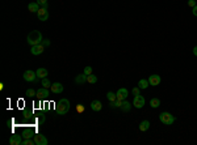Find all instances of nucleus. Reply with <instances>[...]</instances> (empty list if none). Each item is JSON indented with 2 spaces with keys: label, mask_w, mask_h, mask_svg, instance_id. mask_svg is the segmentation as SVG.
Segmentation results:
<instances>
[{
  "label": "nucleus",
  "mask_w": 197,
  "mask_h": 145,
  "mask_svg": "<svg viewBox=\"0 0 197 145\" xmlns=\"http://www.w3.org/2000/svg\"><path fill=\"white\" fill-rule=\"evenodd\" d=\"M26 41H28V43H29L30 46L40 45V43L43 41V38H42V33H41V31H38V30L30 31V33L28 34V37H26Z\"/></svg>",
  "instance_id": "1"
},
{
  "label": "nucleus",
  "mask_w": 197,
  "mask_h": 145,
  "mask_svg": "<svg viewBox=\"0 0 197 145\" xmlns=\"http://www.w3.org/2000/svg\"><path fill=\"white\" fill-rule=\"evenodd\" d=\"M55 109H57V112L59 115H64L69 112L70 110V101L67 100V98H62L57 102V106H55Z\"/></svg>",
  "instance_id": "2"
},
{
  "label": "nucleus",
  "mask_w": 197,
  "mask_h": 145,
  "mask_svg": "<svg viewBox=\"0 0 197 145\" xmlns=\"http://www.w3.org/2000/svg\"><path fill=\"white\" fill-rule=\"evenodd\" d=\"M159 120L162 122L163 124H166V126H171V124H173L176 122V118L173 117L172 114H170V112H162V114H159Z\"/></svg>",
  "instance_id": "3"
},
{
  "label": "nucleus",
  "mask_w": 197,
  "mask_h": 145,
  "mask_svg": "<svg viewBox=\"0 0 197 145\" xmlns=\"http://www.w3.org/2000/svg\"><path fill=\"white\" fill-rule=\"evenodd\" d=\"M145 102H146V100H145V97H143V95H141V94L134 95L133 105H134L136 109H142V107L145 106Z\"/></svg>",
  "instance_id": "4"
},
{
  "label": "nucleus",
  "mask_w": 197,
  "mask_h": 145,
  "mask_svg": "<svg viewBox=\"0 0 197 145\" xmlns=\"http://www.w3.org/2000/svg\"><path fill=\"white\" fill-rule=\"evenodd\" d=\"M24 80L25 81H29V82H33V81L37 80V72L34 71H30V69H28V71L24 72Z\"/></svg>",
  "instance_id": "5"
},
{
  "label": "nucleus",
  "mask_w": 197,
  "mask_h": 145,
  "mask_svg": "<svg viewBox=\"0 0 197 145\" xmlns=\"http://www.w3.org/2000/svg\"><path fill=\"white\" fill-rule=\"evenodd\" d=\"M34 143H36V145H48L49 144V141H48V139H46V136H43V135H41V133H37L36 136H34Z\"/></svg>",
  "instance_id": "6"
},
{
  "label": "nucleus",
  "mask_w": 197,
  "mask_h": 145,
  "mask_svg": "<svg viewBox=\"0 0 197 145\" xmlns=\"http://www.w3.org/2000/svg\"><path fill=\"white\" fill-rule=\"evenodd\" d=\"M37 16H38V18H40V21H48L49 9H46V8H40V11L37 12Z\"/></svg>",
  "instance_id": "7"
},
{
  "label": "nucleus",
  "mask_w": 197,
  "mask_h": 145,
  "mask_svg": "<svg viewBox=\"0 0 197 145\" xmlns=\"http://www.w3.org/2000/svg\"><path fill=\"white\" fill-rule=\"evenodd\" d=\"M147 80H149V84H150V85H152V86H158L160 84V81H162L159 75H150Z\"/></svg>",
  "instance_id": "8"
},
{
  "label": "nucleus",
  "mask_w": 197,
  "mask_h": 145,
  "mask_svg": "<svg viewBox=\"0 0 197 145\" xmlns=\"http://www.w3.org/2000/svg\"><path fill=\"white\" fill-rule=\"evenodd\" d=\"M117 100H120V101H125L126 98H128V95H129V92H128V89H125V88H121V89H118L117 90Z\"/></svg>",
  "instance_id": "9"
},
{
  "label": "nucleus",
  "mask_w": 197,
  "mask_h": 145,
  "mask_svg": "<svg viewBox=\"0 0 197 145\" xmlns=\"http://www.w3.org/2000/svg\"><path fill=\"white\" fill-rule=\"evenodd\" d=\"M63 85H62L61 82H54L51 84V88H50V90H51L54 94H61L62 92H63Z\"/></svg>",
  "instance_id": "10"
},
{
  "label": "nucleus",
  "mask_w": 197,
  "mask_h": 145,
  "mask_svg": "<svg viewBox=\"0 0 197 145\" xmlns=\"http://www.w3.org/2000/svg\"><path fill=\"white\" fill-rule=\"evenodd\" d=\"M43 45L42 43H40V45H34V46H32V48H30V53L33 54V55H41L43 53Z\"/></svg>",
  "instance_id": "11"
},
{
  "label": "nucleus",
  "mask_w": 197,
  "mask_h": 145,
  "mask_svg": "<svg viewBox=\"0 0 197 145\" xmlns=\"http://www.w3.org/2000/svg\"><path fill=\"white\" fill-rule=\"evenodd\" d=\"M49 94H50L49 89L48 88H43V86L37 90V98H38V100H41V98H48Z\"/></svg>",
  "instance_id": "12"
},
{
  "label": "nucleus",
  "mask_w": 197,
  "mask_h": 145,
  "mask_svg": "<svg viewBox=\"0 0 197 145\" xmlns=\"http://www.w3.org/2000/svg\"><path fill=\"white\" fill-rule=\"evenodd\" d=\"M9 144H11V145H20V144H22L21 136H19V135H13V136H11V139H9Z\"/></svg>",
  "instance_id": "13"
},
{
  "label": "nucleus",
  "mask_w": 197,
  "mask_h": 145,
  "mask_svg": "<svg viewBox=\"0 0 197 145\" xmlns=\"http://www.w3.org/2000/svg\"><path fill=\"white\" fill-rule=\"evenodd\" d=\"M91 109L93 110V111H100V110L102 109V103L100 102L99 100H95L91 102Z\"/></svg>",
  "instance_id": "14"
},
{
  "label": "nucleus",
  "mask_w": 197,
  "mask_h": 145,
  "mask_svg": "<svg viewBox=\"0 0 197 145\" xmlns=\"http://www.w3.org/2000/svg\"><path fill=\"white\" fill-rule=\"evenodd\" d=\"M86 81H87V75L86 73H80L75 77V84H78V85H82V84H84Z\"/></svg>",
  "instance_id": "15"
},
{
  "label": "nucleus",
  "mask_w": 197,
  "mask_h": 145,
  "mask_svg": "<svg viewBox=\"0 0 197 145\" xmlns=\"http://www.w3.org/2000/svg\"><path fill=\"white\" fill-rule=\"evenodd\" d=\"M36 72H37V77H40L41 80L45 79V77H48V75H49V72H48L46 68H38Z\"/></svg>",
  "instance_id": "16"
},
{
  "label": "nucleus",
  "mask_w": 197,
  "mask_h": 145,
  "mask_svg": "<svg viewBox=\"0 0 197 145\" xmlns=\"http://www.w3.org/2000/svg\"><path fill=\"white\" fill-rule=\"evenodd\" d=\"M131 106H133V103H130L129 101H122V105H121V110L123 112H129L131 110Z\"/></svg>",
  "instance_id": "17"
},
{
  "label": "nucleus",
  "mask_w": 197,
  "mask_h": 145,
  "mask_svg": "<svg viewBox=\"0 0 197 145\" xmlns=\"http://www.w3.org/2000/svg\"><path fill=\"white\" fill-rule=\"evenodd\" d=\"M40 4H38V3L36 1V3H29L28 4V9H29V12H38V11H40Z\"/></svg>",
  "instance_id": "18"
},
{
  "label": "nucleus",
  "mask_w": 197,
  "mask_h": 145,
  "mask_svg": "<svg viewBox=\"0 0 197 145\" xmlns=\"http://www.w3.org/2000/svg\"><path fill=\"white\" fill-rule=\"evenodd\" d=\"M149 128H150V122H149V120H143V122H141V124H139V131L145 132V131H147Z\"/></svg>",
  "instance_id": "19"
},
{
  "label": "nucleus",
  "mask_w": 197,
  "mask_h": 145,
  "mask_svg": "<svg viewBox=\"0 0 197 145\" xmlns=\"http://www.w3.org/2000/svg\"><path fill=\"white\" fill-rule=\"evenodd\" d=\"M149 85H150V84H149V80L142 79V80L138 81V86H139V89H147Z\"/></svg>",
  "instance_id": "20"
},
{
  "label": "nucleus",
  "mask_w": 197,
  "mask_h": 145,
  "mask_svg": "<svg viewBox=\"0 0 197 145\" xmlns=\"http://www.w3.org/2000/svg\"><path fill=\"white\" fill-rule=\"evenodd\" d=\"M150 106H151L152 109H158V107L160 106V100L159 98H152V100L150 101Z\"/></svg>",
  "instance_id": "21"
},
{
  "label": "nucleus",
  "mask_w": 197,
  "mask_h": 145,
  "mask_svg": "<svg viewBox=\"0 0 197 145\" xmlns=\"http://www.w3.org/2000/svg\"><path fill=\"white\" fill-rule=\"evenodd\" d=\"M107 98H108L109 102H114V101L117 100V94H116V93H113V92H108L107 93Z\"/></svg>",
  "instance_id": "22"
},
{
  "label": "nucleus",
  "mask_w": 197,
  "mask_h": 145,
  "mask_svg": "<svg viewBox=\"0 0 197 145\" xmlns=\"http://www.w3.org/2000/svg\"><path fill=\"white\" fill-rule=\"evenodd\" d=\"M121 105H122V101H120V100H116L114 102H110V107H113V109H121Z\"/></svg>",
  "instance_id": "23"
},
{
  "label": "nucleus",
  "mask_w": 197,
  "mask_h": 145,
  "mask_svg": "<svg viewBox=\"0 0 197 145\" xmlns=\"http://www.w3.org/2000/svg\"><path fill=\"white\" fill-rule=\"evenodd\" d=\"M87 81L89 84H95V82H97V77H96L93 73L92 75H88V76H87Z\"/></svg>",
  "instance_id": "24"
},
{
  "label": "nucleus",
  "mask_w": 197,
  "mask_h": 145,
  "mask_svg": "<svg viewBox=\"0 0 197 145\" xmlns=\"http://www.w3.org/2000/svg\"><path fill=\"white\" fill-rule=\"evenodd\" d=\"M41 84H42V86H43V88H51V82H50V80H48V79H46V77H45V79H42V82H41Z\"/></svg>",
  "instance_id": "25"
},
{
  "label": "nucleus",
  "mask_w": 197,
  "mask_h": 145,
  "mask_svg": "<svg viewBox=\"0 0 197 145\" xmlns=\"http://www.w3.org/2000/svg\"><path fill=\"white\" fill-rule=\"evenodd\" d=\"M37 3L40 4L41 8H46L48 9V0H37Z\"/></svg>",
  "instance_id": "26"
},
{
  "label": "nucleus",
  "mask_w": 197,
  "mask_h": 145,
  "mask_svg": "<svg viewBox=\"0 0 197 145\" xmlns=\"http://www.w3.org/2000/svg\"><path fill=\"white\" fill-rule=\"evenodd\" d=\"M22 144L24 145H36L34 140H32V139H25V140L22 141Z\"/></svg>",
  "instance_id": "27"
},
{
  "label": "nucleus",
  "mask_w": 197,
  "mask_h": 145,
  "mask_svg": "<svg viewBox=\"0 0 197 145\" xmlns=\"http://www.w3.org/2000/svg\"><path fill=\"white\" fill-rule=\"evenodd\" d=\"M34 94H37V92L34 90V89H28V90H26V95H28V97H34Z\"/></svg>",
  "instance_id": "28"
},
{
  "label": "nucleus",
  "mask_w": 197,
  "mask_h": 145,
  "mask_svg": "<svg viewBox=\"0 0 197 145\" xmlns=\"http://www.w3.org/2000/svg\"><path fill=\"white\" fill-rule=\"evenodd\" d=\"M83 73H86V75H87V76H88V75H92V67L87 65V67H86V68H84Z\"/></svg>",
  "instance_id": "29"
},
{
  "label": "nucleus",
  "mask_w": 197,
  "mask_h": 145,
  "mask_svg": "<svg viewBox=\"0 0 197 145\" xmlns=\"http://www.w3.org/2000/svg\"><path fill=\"white\" fill-rule=\"evenodd\" d=\"M41 43L43 45V47H48V46H50V43H51V42H50V39H43Z\"/></svg>",
  "instance_id": "30"
},
{
  "label": "nucleus",
  "mask_w": 197,
  "mask_h": 145,
  "mask_svg": "<svg viewBox=\"0 0 197 145\" xmlns=\"http://www.w3.org/2000/svg\"><path fill=\"white\" fill-rule=\"evenodd\" d=\"M188 5L189 7H195V5H197V3H196V0H188Z\"/></svg>",
  "instance_id": "31"
},
{
  "label": "nucleus",
  "mask_w": 197,
  "mask_h": 145,
  "mask_svg": "<svg viewBox=\"0 0 197 145\" xmlns=\"http://www.w3.org/2000/svg\"><path fill=\"white\" fill-rule=\"evenodd\" d=\"M139 90H141V89H139V86H137V88H133V94H134V95H138V94H141V93H139Z\"/></svg>",
  "instance_id": "32"
},
{
  "label": "nucleus",
  "mask_w": 197,
  "mask_h": 145,
  "mask_svg": "<svg viewBox=\"0 0 197 145\" xmlns=\"http://www.w3.org/2000/svg\"><path fill=\"white\" fill-rule=\"evenodd\" d=\"M192 13H193V16L197 17V5H195V7L192 8Z\"/></svg>",
  "instance_id": "33"
},
{
  "label": "nucleus",
  "mask_w": 197,
  "mask_h": 145,
  "mask_svg": "<svg viewBox=\"0 0 197 145\" xmlns=\"http://www.w3.org/2000/svg\"><path fill=\"white\" fill-rule=\"evenodd\" d=\"M193 55H195V56H197V46H195V47H193Z\"/></svg>",
  "instance_id": "34"
},
{
  "label": "nucleus",
  "mask_w": 197,
  "mask_h": 145,
  "mask_svg": "<svg viewBox=\"0 0 197 145\" xmlns=\"http://www.w3.org/2000/svg\"><path fill=\"white\" fill-rule=\"evenodd\" d=\"M83 110H84V107H83V106H80V105L78 106V111H83Z\"/></svg>",
  "instance_id": "35"
}]
</instances>
